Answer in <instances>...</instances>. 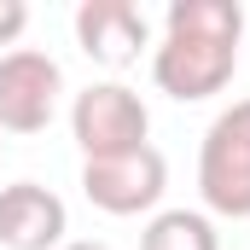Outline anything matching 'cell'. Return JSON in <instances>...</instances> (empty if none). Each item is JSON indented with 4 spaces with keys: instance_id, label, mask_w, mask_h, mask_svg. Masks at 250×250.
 <instances>
[{
    "instance_id": "52a82bcc",
    "label": "cell",
    "mask_w": 250,
    "mask_h": 250,
    "mask_svg": "<svg viewBox=\"0 0 250 250\" xmlns=\"http://www.w3.org/2000/svg\"><path fill=\"white\" fill-rule=\"evenodd\" d=\"M76 41H82V53L93 64L123 70L151 41V23H146V12L134 0H82L76 6Z\"/></svg>"
},
{
    "instance_id": "7a4b0ae2",
    "label": "cell",
    "mask_w": 250,
    "mask_h": 250,
    "mask_svg": "<svg viewBox=\"0 0 250 250\" xmlns=\"http://www.w3.org/2000/svg\"><path fill=\"white\" fill-rule=\"evenodd\" d=\"M198 198L209 215L250 221V99H233L198 146Z\"/></svg>"
},
{
    "instance_id": "ba28073f",
    "label": "cell",
    "mask_w": 250,
    "mask_h": 250,
    "mask_svg": "<svg viewBox=\"0 0 250 250\" xmlns=\"http://www.w3.org/2000/svg\"><path fill=\"white\" fill-rule=\"evenodd\" d=\"M140 250H221V233L198 209H163L140 233Z\"/></svg>"
},
{
    "instance_id": "6da1fadb",
    "label": "cell",
    "mask_w": 250,
    "mask_h": 250,
    "mask_svg": "<svg viewBox=\"0 0 250 250\" xmlns=\"http://www.w3.org/2000/svg\"><path fill=\"white\" fill-rule=\"evenodd\" d=\"M245 6L239 0H175L163 18V41L151 47V82L169 99H215L239 70Z\"/></svg>"
},
{
    "instance_id": "30bf717a",
    "label": "cell",
    "mask_w": 250,
    "mask_h": 250,
    "mask_svg": "<svg viewBox=\"0 0 250 250\" xmlns=\"http://www.w3.org/2000/svg\"><path fill=\"white\" fill-rule=\"evenodd\" d=\"M64 250H111V245H99V239H70Z\"/></svg>"
},
{
    "instance_id": "3957f363",
    "label": "cell",
    "mask_w": 250,
    "mask_h": 250,
    "mask_svg": "<svg viewBox=\"0 0 250 250\" xmlns=\"http://www.w3.org/2000/svg\"><path fill=\"white\" fill-rule=\"evenodd\" d=\"M70 134H76V146L87 157H117V151L146 146L151 111H146V99L134 87H123V82H93L70 105Z\"/></svg>"
},
{
    "instance_id": "8992f818",
    "label": "cell",
    "mask_w": 250,
    "mask_h": 250,
    "mask_svg": "<svg viewBox=\"0 0 250 250\" xmlns=\"http://www.w3.org/2000/svg\"><path fill=\"white\" fill-rule=\"evenodd\" d=\"M70 209L41 181H12L0 187V245L6 250H64Z\"/></svg>"
},
{
    "instance_id": "277c9868",
    "label": "cell",
    "mask_w": 250,
    "mask_h": 250,
    "mask_svg": "<svg viewBox=\"0 0 250 250\" xmlns=\"http://www.w3.org/2000/svg\"><path fill=\"white\" fill-rule=\"evenodd\" d=\"M163 187H169V163L151 140L134 146V151H117V157H87L82 163V192L105 215H146V209H157Z\"/></svg>"
},
{
    "instance_id": "5b68a950",
    "label": "cell",
    "mask_w": 250,
    "mask_h": 250,
    "mask_svg": "<svg viewBox=\"0 0 250 250\" xmlns=\"http://www.w3.org/2000/svg\"><path fill=\"white\" fill-rule=\"evenodd\" d=\"M64 70L53 53L35 47H12L0 53V128L6 134H41L59 111Z\"/></svg>"
},
{
    "instance_id": "9c48e42d",
    "label": "cell",
    "mask_w": 250,
    "mask_h": 250,
    "mask_svg": "<svg viewBox=\"0 0 250 250\" xmlns=\"http://www.w3.org/2000/svg\"><path fill=\"white\" fill-rule=\"evenodd\" d=\"M23 23H29V6L23 0H0V47H12L23 35Z\"/></svg>"
}]
</instances>
